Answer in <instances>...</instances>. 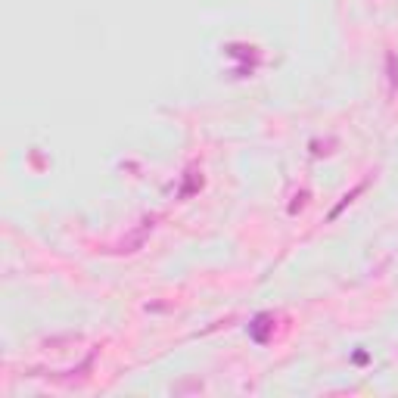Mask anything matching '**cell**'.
I'll list each match as a JSON object with an SVG mask.
<instances>
[{
    "mask_svg": "<svg viewBox=\"0 0 398 398\" xmlns=\"http://www.w3.org/2000/svg\"><path fill=\"white\" fill-rule=\"evenodd\" d=\"M271 330H274V314H255V321L249 324V336L259 345H265L271 340Z\"/></svg>",
    "mask_w": 398,
    "mask_h": 398,
    "instance_id": "obj_1",
    "label": "cell"
},
{
    "mask_svg": "<svg viewBox=\"0 0 398 398\" xmlns=\"http://www.w3.org/2000/svg\"><path fill=\"white\" fill-rule=\"evenodd\" d=\"M199 187H202V175H197V171H187V184L181 187V193H178V197H181V199H187V197H190V193H197Z\"/></svg>",
    "mask_w": 398,
    "mask_h": 398,
    "instance_id": "obj_4",
    "label": "cell"
},
{
    "mask_svg": "<svg viewBox=\"0 0 398 398\" xmlns=\"http://www.w3.org/2000/svg\"><path fill=\"white\" fill-rule=\"evenodd\" d=\"M364 190H367V181H361V184H358V187H355V190H352V193H345V197L340 199V206H336L333 212H330V221H336V218L342 215V209H345V206H352V202H355V197H361Z\"/></svg>",
    "mask_w": 398,
    "mask_h": 398,
    "instance_id": "obj_3",
    "label": "cell"
},
{
    "mask_svg": "<svg viewBox=\"0 0 398 398\" xmlns=\"http://www.w3.org/2000/svg\"><path fill=\"white\" fill-rule=\"evenodd\" d=\"M386 78H389V91H395L398 87V56L395 54H386Z\"/></svg>",
    "mask_w": 398,
    "mask_h": 398,
    "instance_id": "obj_5",
    "label": "cell"
},
{
    "mask_svg": "<svg viewBox=\"0 0 398 398\" xmlns=\"http://www.w3.org/2000/svg\"><path fill=\"white\" fill-rule=\"evenodd\" d=\"M153 224H156V218H147V221L140 224V228L134 230L131 237H128V243H122V252H134V249H140V246H144V240H147V234L153 230Z\"/></svg>",
    "mask_w": 398,
    "mask_h": 398,
    "instance_id": "obj_2",
    "label": "cell"
}]
</instances>
